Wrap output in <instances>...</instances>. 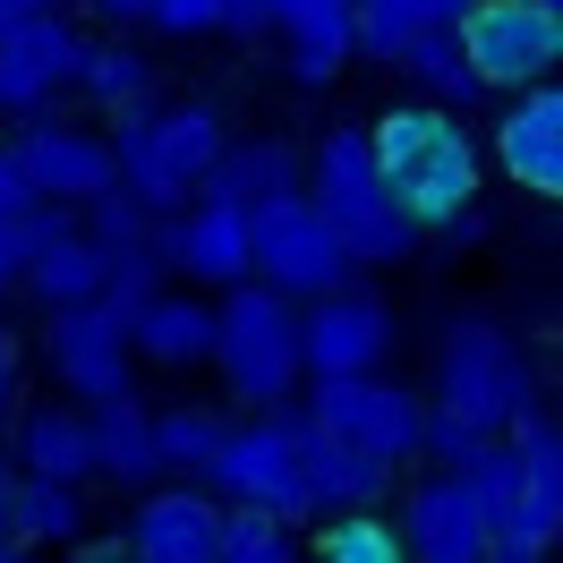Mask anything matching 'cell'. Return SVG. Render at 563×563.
Segmentation results:
<instances>
[{
  "mask_svg": "<svg viewBox=\"0 0 563 563\" xmlns=\"http://www.w3.org/2000/svg\"><path fill=\"white\" fill-rule=\"evenodd\" d=\"M0 563H26V547H18V538H0Z\"/></svg>",
  "mask_w": 563,
  "mask_h": 563,
  "instance_id": "obj_41",
  "label": "cell"
},
{
  "mask_svg": "<svg viewBox=\"0 0 563 563\" xmlns=\"http://www.w3.org/2000/svg\"><path fill=\"white\" fill-rule=\"evenodd\" d=\"M427 410L461 419L470 435H504L521 410H538V367L495 317H453L435 342V401Z\"/></svg>",
  "mask_w": 563,
  "mask_h": 563,
  "instance_id": "obj_4",
  "label": "cell"
},
{
  "mask_svg": "<svg viewBox=\"0 0 563 563\" xmlns=\"http://www.w3.org/2000/svg\"><path fill=\"white\" fill-rule=\"evenodd\" d=\"M77 52H86V35H77L60 9H43V18H26L18 35H0V111L35 120V111L77 77Z\"/></svg>",
  "mask_w": 563,
  "mask_h": 563,
  "instance_id": "obj_13",
  "label": "cell"
},
{
  "mask_svg": "<svg viewBox=\"0 0 563 563\" xmlns=\"http://www.w3.org/2000/svg\"><path fill=\"white\" fill-rule=\"evenodd\" d=\"M86 563H129V547H120V538H103V547H86Z\"/></svg>",
  "mask_w": 563,
  "mask_h": 563,
  "instance_id": "obj_40",
  "label": "cell"
},
{
  "mask_svg": "<svg viewBox=\"0 0 563 563\" xmlns=\"http://www.w3.org/2000/svg\"><path fill=\"white\" fill-rule=\"evenodd\" d=\"M495 163L521 179L529 197H563V95H555V77L512 95L504 129H495Z\"/></svg>",
  "mask_w": 563,
  "mask_h": 563,
  "instance_id": "obj_16",
  "label": "cell"
},
{
  "mask_svg": "<svg viewBox=\"0 0 563 563\" xmlns=\"http://www.w3.org/2000/svg\"><path fill=\"white\" fill-rule=\"evenodd\" d=\"M213 367H222V385L240 393L247 410H282L290 393L308 385V367H299V308L274 299L265 282H231L222 299H213Z\"/></svg>",
  "mask_w": 563,
  "mask_h": 563,
  "instance_id": "obj_5",
  "label": "cell"
},
{
  "mask_svg": "<svg viewBox=\"0 0 563 563\" xmlns=\"http://www.w3.org/2000/svg\"><path fill=\"white\" fill-rule=\"evenodd\" d=\"M95 18L120 26V35H137V26H154V0H95Z\"/></svg>",
  "mask_w": 563,
  "mask_h": 563,
  "instance_id": "obj_36",
  "label": "cell"
},
{
  "mask_svg": "<svg viewBox=\"0 0 563 563\" xmlns=\"http://www.w3.org/2000/svg\"><path fill=\"white\" fill-rule=\"evenodd\" d=\"M86 427H95V478H120V487H154V478H163V453H154V410L137 401V385L111 393V401H95V410H86Z\"/></svg>",
  "mask_w": 563,
  "mask_h": 563,
  "instance_id": "obj_21",
  "label": "cell"
},
{
  "mask_svg": "<svg viewBox=\"0 0 563 563\" xmlns=\"http://www.w3.org/2000/svg\"><path fill=\"white\" fill-rule=\"evenodd\" d=\"M43 367L60 376V401H77V410L129 393V367H137V351H129V317H111L103 299L52 308V317H43Z\"/></svg>",
  "mask_w": 563,
  "mask_h": 563,
  "instance_id": "obj_11",
  "label": "cell"
},
{
  "mask_svg": "<svg viewBox=\"0 0 563 563\" xmlns=\"http://www.w3.org/2000/svg\"><path fill=\"white\" fill-rule=\"evenodd\" d=\"M299 478H308L317 521H333V512H376V504H385V487H393V470H376V461H358V453H342V444H324L317 427H308Z\"/></svg>",
  "mask_w": 563,
  "mask_h": 563,
  "instance_id": "obj_25",
  "label": "cell"
},
{
  "mask_svg": "<svg viewBox=\"0 0 563 563\" xmlns=\"http://www.w3.org/2000/svg\"><path fill=\"white\" fill-rule=\"evenodd\" d=\"M9 163H18V179L35 188V206H86V197L120 188V179H111V145L95 137V129L43 120V111L9 137Z\"/></svg>",
  "mask_w": 563,
  "mask_h": 563,
  "instance_id": "obj_12",
  "label": "cell"
},
{
  "mask_svg": "<svg viewBox=\"0 0 563 563\" xmlns=\"http://www.w3.org/2000/svg\"><path fill=\"white\" fill-rule=\"evenodd\" d=\"M317 563H410L401 555V529L376 512H333L317 538Z\"/></svg>",
  "mask_w": 563,
  "mask_h": 563,
  "instance_id": "obj_31",
  "label": "cell"
},
{
  "mask_svg": "<svg viewBox=\"0 0 563 563\" xmlns=\"http://www.w3.org/2000/svg\"><path fill=\"white\" fill-rule=\"evenodd\" d=\"M299 419L317 427L324 444L376 461V470H410L419 461V427H427V401L393 376H317L308 410Z\"/></svg>",
  "mask_w": 563,
  "mask_h": 563,
  "instance_id": "obj_7",
  "label": "cell"
},
{
  "mask_svg": "<svg viewBox=\"0 0 563 563\" xmlns=\"http://www.w3.org/2000/svg\"><path fill=\"white\" fill-rule=\"evenodd\" d=\"M129 351L145 367H206L213 351V299L206 290H154L129 317Z\"/></svg>",
  "mask_w": 563,
  "mask_h": 563,
  "instance_id": "obj_19",
  "label": "cell"
},
{
  "mask_svg": "<svg viewBox=\"0 0 563 563\" xmlns=\"http://www.w3.org/2000/svg\"><path fill=\"white\" fill-rule=\"evenodd\" d=\"M69 222V206H35V213H18V222H0V290H18V274H26V256H35L52 231Z\"/></svg>",
  "mask_w": 563,
  "mask_h": 563,
  "instance_id": "obj_32",
  "label": "cell"
},
{
  "mask_svg": "<svg viewBox=\"0 0 563 563\" xmlns=\"http://www.w3.org/2000/svg\"><path fill=\"white\" fill-rule=\"evenodd\" d=\"M222 427H231V419H222V410H206V401H172V410H154V453H163V478H172V470H197V478H206Z\"/></svg>",
  "mask_w": 563,
  "mask_h": 563,
  "instance_id": "obj_29",
  "label": "cell"
},
{
  "mask_svg": "<svg viewBox=\"0 0 563 563\" xmlns=\"http://www.w3.org/2000/svg\"><path fill=\"white\" fill-rule=\"evenodd\" d=\"M9 410H18V333H0V435H9Z\"/></svg>",
  "mask_w": 563,
  "mask_h": 563,
  "instance_id": "obj_37",
  "label": "cell"
},
{
  "mask_svg": "<svg viewBox=\"0 0 563 563\" xmlns=\"http://www.w3.org/2000/svg\"><path fill=\"white\" fill-rule=\"evenodd\" d=\"M547 9H563V0H547Z\"/></svg>",
  "mask_w": 563,
  "mask_h": 563,
  "instance_id": "obj_42",
  "label": "cell"
},
{
  "mask_svg": "<svg viewBox=\"0 0 563 563\" xmlns=\"http://www.w3.org/2000/svg\"><path fill=\"white\" fill-rule=\"evenodd\" d=\"M111 179L154 213H179L197 188H206L213 154H222V120L206 103H137L120 111V129H111Z\"/></svg>",
  "mask_w": 563,
  "mask_h": 563,
  "instance_id": "obj_3",
  "label": "cell"
},
{
  "mask_svg": "<svg viewBox=\"0 0 563 563\" xmlns=\"http://www.w3.org/2000/svg\"><path fill=\"white\" fill-rule=\"evenodd\" d=\"M461 60L478 86H504V95H521V86H547L563 60V9L547 0H470L461 9Z\"/></svg>",
  "mask_w": 563,
  "mask_h": 563,
  "instance_id": "obj_9",
  "label": "cell"
},
{
  "mask_svg": "<svg viewBox=\"0 0 563 563\" xmlns=\"http://www.w3.org/2000/svg\"><path fill=\"white\" fill-rule=\"evenodd\" d=\"M393 342H401L393 308L376 290H358V282H342V290H324V299L299 308V367H308V385L317 376H385Z\"/></svg>",
  "mask_w": 563,
  "mask_h": 563,
  "instance_id": "obj_10",
  "label": "cell"
},
{
  "mask_svg": "<svg viewBox=\"0 0 563 563\" xmlns=\"http://www.w3.org/2000/svg\"><path fill=\"white\" fill-rule=\"evenodd\" d=\"M18 213H35V188L18 179V163H9V145H0V222H18Z\"/></svg>",
  "mask_w": 563,
  "mask_h": 563,
  "instance_id": "obj_35",
  "label": "cell"
},
{
  "mask_svg": "<svg viewBox=\"0 0 563 563\" xmlns=\"http://www.w3.org/2000/svg\"><path fill=\"white\" fill-rule=\"evenodd\" d=\"M69 86L103 111H137V103H154V60H145L137 43H86Z\"/></svg>",
  "mask_w": 563,
  "mask_h": 563,
  "instance_id": "obj_27",
  "label": "cell"
},
{
  "mask_svg": "<svg viewBox=\"0 0 563 563\" xmlns=\"http://www.w3.org/2000/svg\"><path fill=\"white\" fill-rule=\"evenodd\" d=\"M274 35L299 86H324L351 60V0H274Z\"/></svg>",
  "mask_w": 563,
  "mask_h": 563,
  "instance_id": "obj_22",
  "label": "cell"
},
{
  "mask_svg": "<svg viewBox=\"0 0 563 563\" xmlns=\"http://www.w3.org/2000/svg\"><path fill=\"white\" fill-rule=\"evenodd\" d=\"M470 0H351V52L367 60H401L410 43L427 35H453Z\"/></svg>",
  "mask_w": 563,
  "mask_h": 563,
  "instance_id": "obj_24",
  "label": "cell"
},
{
  "mask_svg": "<svg viewBox=\"0 0 563 563\" xmlns=\"http://www.w3.org/2000/svg\"><path fill=\"white\" fill-rule=\"evenodd\" d=\"M299 197L324 213V231L342 240L351 265H401V256L419 247L410 213L393 206L385 172H376V154H367V129H351V120H333L317 137L308 172H299Z\"/></svg>",
  "mask_w": 563,
  "mask_h": 563,
  "instance_id": "obj_2",
  "label": "cell"
},
{
  "mask_svg": "<svg viewBox=\"0 0 563 563\" xmlns=\"http://www.w3.org/2000/svg\"><path fill=\"white\" fill-rule=\"evenodd\" d=\"M213 538H222V504L206 487H145L120 547L129 563H213Z\"/></svg>",
  "mask_w": 563,
  "mask_h": 563,
  "instance_id": "obj_14",
  "label": "cell"
},
{
  "mask_svg": "<svg viewBox=\"0 0 563 563\" xmlns=\"http://www.w3.org/2000/svg\"><path fill=\"white\" fill-rule=\"evenodd\" d=\"M43 9H60V0H0V35H18V26L43 18Z\"/></svg>",
  "mask_w": 563,
  "mask_h": 563,
  "instance_id": "obj_39",
  "label": "cell"
},
{
  "mask_svg": "<svg viewBox=\"0 0 563 563\" xmlns=\"http://www.w3.org/2000/svg\"><path fill=\"white\" fill-rule=\"evenodd\" d=\"M547 555H555V529L529 521V512H512V521L487 529V555L478 563H547Z\"/></svg>",
  "mask_w": 563,
  "mask_h": 563,
  "instance_id": "obj_33",
  "label": "cell"
},
{
  "mask_svg": "<svg viewBox=\"0 0 563 563\" xmlns=\"http://www.w3.org/2000/svg\"><path fill=\"white\" fill-rule=\"evenodd\" d=\"M247 282H265L274 299L290 308H308L324 290H342L351 282V256L342 240L324 231V213L290 188V197H265V206H247Z\"/></svg>",
  "mask_w": 563,
  "mask_h": 563,
  "instance_id": "obj_8",
  "label": "cell"
},
{
  "mask_svg": "<svg viewBox=\"0 0 563 563\" xmlns=\"http://www.w3.org/2000/svg\"><path fill=\"white\" fill-rule=\"evenodd\" d=\"M393 69L419 86V103H435V111H453V103H470L478 95V77H470V60H461V43L453 35H427V43H410Z\"/></svg>",
  "mask_w": 563,
  "mask_h": 563,
  "instance_id": "obj_30",
  "label": "cell"
},
{
  "mask_svg": "<svg viewBox=\"0 0 563 563\" xmlns=\"http://www.w3.org/2000/svg\"><path fill=\"white\" fill-rule=\"evenodd\" d=\"M9 538L18 547H77L86 538V487H69V478H18Z\"/></svg>",
  "mask_w": 563,
  "mask_h": 563,
  "instance_id": "obj_26",
  "label": "cell"
},
{
  "mask_svg": "<svg viewBox=\"0 0 563 563\" xmlns=\"http://www.w3.org/2000/svg\"><path fill=\"white\" fill-rule=\"evenodd\" d=\"M222 26H247V35L274 26V0H222Z\"/></svg>",
  "mask_w": 563,
  "mask_h": 563,
  "instance_id": "obj_38",
  "label": "cell"
},
{
  "mask_svg": "<svg viewBox=\"0 0 563 563\" xmlns=\"http://www.w3.org/2000/svg\"><path fill=\"white\" fill-rule=\"evenodd\" d=\"M367 154L385 172L393 206L410 213V231H453L461 213H478V137L461 129L453 111L435 103H401L367 129Z\"/></svg>",
  "mask_w": 563,
  "mask_h": 563,
  "instance_id": "obj_1",
  "label": "cell"
},
{
  "mask_svg": "<svg viewBox=\"0 0 563 563\" xmlns=\"http://www.w3.org/2000/svg\"><path fill=\"white\" fill-rule=\"evenodd\" d=\"M9 453H18V478H69L86 487L95 478V427L77 401H26L18 427H9Z\"/></svg>",
  "mask_w": 563,
  "mask_h": 563,
  "instance_id": "obj_17",
  "label": "cell"
},
{
  "mask_svg": "<svg viewBox=\"0 0 563 563\" xmlns=\"http://www.w3.org/2000/svg\"><path fill=\"white\" fill-rule=\"evenodd\" d=\"M18 290H35L43 317H52V308H86V299H103V247L86 240L77 222H60V231H52V240L26 256Z\"/></svg>",
  "mask_w": 563,
  "mask_h": 563,
  "instance_id": "obj_23",
  "label": "cell"
},
{
  "mask_svg": "<svg viewBox=\"0 0 563 563\" xmlns=\"http://www.w3.org/2000/svg\"><path fill=\"white\" fill-rule=\"evenodd\" d=\"M154 35H222V0H154Z\"/></svg>",
  "mask_w": 563,
  "mask_h": 563,
  "instance_id": "obj_34",
  "label": "cell"
},
{
  "mask_svg": "<svg viewBox=\"0 0 563 563\" xmlns=\"http://www.w3.org/2000/svg\"><path fill=\"white\" fill-rule=\"evenodd\" d=\"M299 453H308V419L299 410H256V419L222 427V444L206 461V495L213 504H240V512H274V521H317L308 504V478H299Z\"/></svg>",
  "mask_w": 563,
  "mask_h": 563,
  "instance_id": "obj_6",
  "label": "cell"
},
{
  "mask_svg": "<svg viewBox=\"0 0 563 563\" xmlns=\"http://www.w3.org/2000/svg\"><path fill=\"white\" fill-rule=\"evenodd\" d=\"M213 563H308V538L274 512H240L222 504V538H213Z\"/></svg>",
  "mask_w": 563,
  "mask_h": 563,
  "instance_id": "obj_28",
  "label": "cell"
},
{
  "mask_svg": "<svg viewBox=\"0 0 563 563\" xmlns=\"http://www.w3.org/2000/svg\"><path fill=\"white\" fill-rule=\"evenodd\" d=\"M172 265H179V274H197L206 290L247 282V213L222 206V197L179 206V222H172Z\"/></svg>",
  "mask_w": 563,
  "mask_h": 563,
  "instance_id": "obj_18",
  "label": "cell"
},
{
  "mask_svg": "<svg viewBox=\"0 0 563 563\" xmlns=\"http://www.w3.org/2000/svg\"><path fill=\"white\" fill-rule=\"evenodd\" d=\"M299 172H308V154L282 137H222V154H213V172L197 197H222V206H265V197H290L299 188Z\"/></svg>",
  "mask_w": 563,
  "mask_h": 563,
  "instance_id": "obj_20",
  "label": "cell"
},
{
  "mask_svg": "<svg viewBox=\"0 0 563 563\" xmlns=\"http://www.w3.org/2000/svg\"><path fill=\"white\" fill-rule=\"evenodd\" d=\"M401 555H410V563H478V555H487V512H478V495L461 487L453 470L410 487V512H401Z\"/></svg>",
  "mask_w": 563,
  "mask_h": 563,
  "instance_id": "obj_15",
  "label": "cell"
}]
</instances>
